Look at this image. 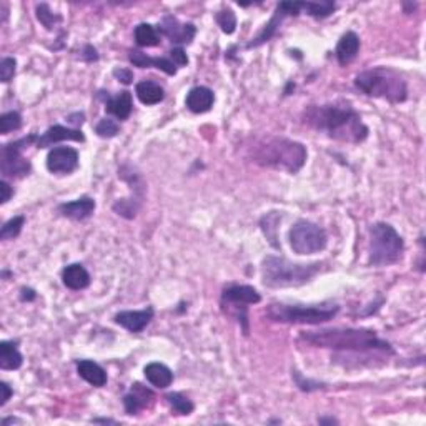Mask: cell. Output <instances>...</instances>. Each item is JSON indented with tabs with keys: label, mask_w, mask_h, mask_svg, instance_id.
I'll use <instances>...</instances> for the list:
<instances>
[{
	"label": "cell",
	"mask_w": 426,
	"mask_h": 426,
	"mask_svg": "<svg viewBox=\"0 0 426 426\" xmlns=\"http://www.w3.org/2000/svg\"><path fill=\"white\" fill-rule=\"evenodd\" d=\"M300 341L315 348H327L347 355L390 357L395 350L386 340L379 338L375 330L368 328H325L318 331H302Z\"/></svg>",
	"instance_id": "6da1fadb"
},
{
	"label": "cell",
	"mask_w": 426,
	"mask_h": 426,
	"mask_svg": "<svg viewBox=\"0 0 426 426\" xmlns=\"http://www.w3.org/2000/svg\"><path fill=\"white\" fill-rule=\"evenodd\" d=\"M303 122L333 140L355 143V145L365 142L370 133V129L363 124L361 115L352 105H310L303 112Z\"/></svg>",
	"instance_id": "7a4b0ae2"
},
{
	"label": "cell",
	"mask_w": 426,
	"mask_h": 426,
	"mask_svg": "<svg viewBox=\"0 0 426 426\" xmlns=\"http://www.w3.org/2000/svg\"><path fill=\"white\" fill-rule=\"evenodd\" d=\"M250 157L260 167L295 175L305 167L308 151L303 143L285 137H267L252 147Z\"/></svg>",
	"instance_id": "3957f363"
},
{
	"label": "cell",
	"mask_w": 426,
	"mask_h": 426,
	"mask_svg": "<svg viewBox=\"0 0 426 426\" xmlns=\"http://www.w3.org/2000/svg\"><path fill=\"white\" fill-rule=\"evenodd\" d=\"M322 270V263H295L285 256L268 255L261 261V281L268 288H292L311 281Z\"/></svg>",
	"instance_id": "277c9868"
},
{
	"label": "cell",
	"mask_w": 426,
	"mask_h": 426,
	"mask_svg": "<svg viewBox=\"0 0 426 426\" xmlns=\"http://www.w3.org/2000/svg\"><path fill=\"white\" fill-rule=\"evenodd\" d=\"M355 87L361 94L373 99H383L398 105L408 99V85L398 72L388 67H375L355 77Z\"/></svg>",
	"instance_id": "5b68a950"
},
{
	"label": "cell",
	"mask_w": 426,
	"mask_h": 426,
	"mask_svg": "<svg viewBox=\"0 0 426 426\" xmlns=\"http://www.w3.org/2000/svg\"><path fill=\"white\" fill-rule=\"evenodd\" d=\"M404 242L390 223L378 222L370 227L368 263L371 267H391L403 259Z\"/></svg>",
	"instance_id": "8992f818"
},
{
	"label": "cell",
	"mask_w": 426,
	"mask_h": 426,
	"mask_svg": "<svg viewBox=\"0 0 426 426\" xmlns=\"http://www.w3.org/2000/svg\"><path fill=\"white\" fill-rule=\"evenodd\" d=\"M340 306L328 305H286V303H272L267 306V318L277 323L292 325H322L330 322L338 315Z\"/></svg>",
	"instance_id": "52a82bcc"
},
{
	"label": "cell",
	"mask_w": 426,
	"mask_h": 426,
	"mask_svg": "<svg viewBox=\"0 0 426 426\" xmlns=\"http://www.w3.org/2000/svg\"><path fill=\"white\" fill-rule=\"evenodd\" d=\"M261 302V295L250 285H229L223 288L220 305L225 313L235 316V320L242 325L245 335L250 333L248 323V305H256Z\"/></svg>",
	"instance_id": "ba28073f"
},
{
	"label": "cell",
	"mask_w": 426,
	"mask_h": 426,
	"mask_svg": "<svg viewBox=\"0 0 426 426\" xmlns=\"http://www.w3.org/2000/svg\"><path fill=\"white\" fill-rule=\"evenodd\" d=\"M37 138L39 137L35 133H31L19 140L3 143L0 149V172L3 179H24L31 175L32 163L31 160L24 157L22 151L32 143H37Z\"/></svg>",
	"instance_id": "9c48e42d"
},
{
	"label": "cell",
	"mask_w": 426,
	"mask_h": 426,
	"mask_svg": "<svg viewBox=\"0 0 426 426\" xmlns=\"http://www.w3.org/2000/svg\"><path fill=\"white\" fill-rule=\"evenodd\" d=\"M292 250L297 255H313L327 248L328 235L325 229L310 220H298L288 231Z\"/></svg>",
	"instance_id": "30bf717a"
},
{
	"label": "cell",
	"mask_w": 426,
	"mask_h": 426,
	"mask_svg": "<svg viewBox=\"0 0 426 426\" xmlns=\"http://www.w3.org/2000/svg\"><path fill=\"white\" fill-rule=\"evenodd\" d=\"M302 14V2H280L273 12V17L270 19V22L265 25L263 31H261L255 39H252V42H248L247 49H255L260 47V45L267 44L268 40H272V37L275 35L278 27H280L281 22H284L285 17H297Z\"/></svg>",
	"instance_id": "8fae6325"
},
{
	"label": "cell",
	"mask_w": 426,
	"mask_h": 426,
	"mask_svg": "<svg viewBox=\"0 0 426 426\" xmlns=\"http://www.w3.org/2000/svg\"><path fill=\"white\" fill-rule=\"evenodd\" d=\"M80 155L72 147H56L47 155V170L56 175H70L79 168Z\"/></svg>",
	"instance_id": "7c38bea8"
},
{
	"label": "cell",
	"mask_w": 426,
	"mask_h": 426,
	"mask_svg": "<svg viewBox=\"0 0 426 426\" xmlns=\"http://www.w3.org/2000/svg\"><path fill=\"white\" fill-rule=\"evenodd\" d=\"M158 32L163 33L172 44H177L180 47V45L192 44L197 35V27L190 22H180L175 15L168 14L163 17L162 22L158 24Z\"/></svg>",
	"instance_id": "4fadbf2b"
},
{
	"label": "cell",
	"mask_w": 426,
	"mask_h": 426,
	"mask_svg": "<svg viewBox=\"0 0 426 426\" xmlns=\"http://www.w3.org/2000/svg\"><path fill=\"white\" fill-rule=\"evenodd\" d=\"M155 316V310L151 306L143 308V310H126L119 311L113 316V322L120 325L122 328L129 330L130 333H140L149 327Z\"/></svg>",
	"instance_id": "5bb4252c"
},
{
	"label": "cell",
	"mask_w": 426,
	"mask_h": 426,
	"mask_svg": "<svg viewBox=\"0 0 426 426\" xmlns=\"http://www.w3.org/2000/svg\"><path fill=\"white\" fill-rule=\"evenodd\" d=\"M124 408L129 416L138 415V413L150 408L155 402V393L150 388L143 386L142 383H133L130 391L124 396Z\"/></svg>",
	"instance_id": "9a60e30c"
},
{
	"label": "cell",
	"mask_w": 426,
	"mask_h": 426,
	"mask_svg": "<svg viewBox=\"0 0 426 426\" xmlns=\"http://www.w3.org/2000/svg\"><path fill=\"white\" fill-rule=\"evenodd\" d=\"M85 142V135L80 129H70V126L63 125H52L47 129V132L42 133L37 138L35 147L37 149H47V147L56 145L58 142Z\"/></svg>",
	"instance_id": "2e32d148"
},
{
	"label": "cell",
	"mask_w": 426,
	"mask_h": 426,
	"mask_svg": "<svg viewBox=\"0 0 426 426\" xmlns=\"http://www.w3.org/2000/svg\"><path fill=\"white\" fill-rule=\"evenodd\" d=\"M99 99H102L105 102V110L107 113H110V115L115 117L117 120H126L130 115H132L133 110V99L132 94H130L129 90L120 92V94H117L115 97L108 95V92H99L97 94Z\"/></svg>",
	"instance_id": "e0dca14e"
},
{
	"label": "cell",
	"mask_w": 426,
	"mask_h": 426,
	"mask_svg": "<svg viewBox=\"0 0 426 426\" xmlns=\"http://www.w3.org/2000/svg\"><path fill=\"white\" fill-rule=\"evenodd\" d=\"M58 213L62 217L70 218V220L82 222L87 220L88 217H92L95 212V200L92 197H80L74 202H65L57 206Z\"/></svg>",
	"instance_id": "ac0fdd59"
},
{
	"label": "cell",
	"mask_w": 426,
	"mask_h": 426,
	"mask_svg": "<svg viewBox=\"0 0 426 426\" xmlns=\"http://www.w3.org/2000/svg\"><path fill=\"white\" fill-rule=\"evenodd\" d=\"M129 60L130 63H133L135 67L138 69H158L162 72H165L167 75H177V70L179 67L175 65L170 58L167 57H149L147 54H143L142 50H130L129 52Z\"/></svg>",
	"instance_id": "d6986e66"
},
{
	"label": "cell",
	"mask_w": 426,
	"mask_h": 426,
	"mask_svg": "<svg viewBox=\"0 0 426 426\" xmlns=\"http://www.w3.org/2000/svg\"><path fill=\"white\" fill-rule=\"evenodd\" d=\"M215 104V94L212 88L198 85L190 88V92L187 94V99H185V105L192 113H205L212 110Z\"/></svg>",
	"instance_id": "ffe728a7"
},
{
	"label": "cell",
	"mask_w": 426,
	"mask_h": 426,
	"mask_svg": "<svg viewBox=\"0 0 426 426\" xmlns=\"http://www.w3.org/2000/svg\"><path fill=\"white\" fill-rule=\"evenodd\" d=\"M360 45H361L360 37H358L355 32L350 31L341 35V39L338 40V45H336L335 50L336 60H338L341 67H347L348 63L355 60L358 52H360Z\"/></svg>",
	"instance_id": "44dd1931"
},
{
	"label": "cell",
	"mask_w": 426,
	"mask_h": 426,
	"mask_svg": "<svg viewBox=\"0 0 426 426\" xmlns=\"http://www.w3.org/2000/svg\"><path fill=\"white\" fill-rule=\"evenodd\" d=\"M62 281L67 288L80 292V290H85L90 285L92 278L82 263H70L62 270Z\"/></svg>",
	"instance_id": "7402d4cb"
},
{
	"label": "cell",
	"mask_w": 426,
	"mask_h": 426,
	"mask_svg": "<svg viewBox=\"0 0 426 426\" xmlns=\"http://www.w3.org/2000/svg\"><path fill=\"white\" fill-rule=\"evenodd\" d=\"M77 373L82 379H85L88 385L95 388H104L107 385L108 377L107 371L102 366L92 360H79L77 361Z\"/></svg>",
	"instance_id": "603a6c76"
},
{
	"label": "cell",
	"mask_w": 426,
	"mask_h": 426,
	"mask_svg": "<svg viewBox=\"0 0 426 426\" xmlns=\"http://www.w3.org/2000/svg\"><path fill=\"white\" fill-rule=\"evenodd\" d=\"M143 375H145L147 382L151 386L158 388V390H165L174 383V371L168 368L167 365L158 363V361H151L143 368Z\"/></svg>",
	"instance_id": "cb8c5ba5"
},
{
	"label": "cell",
	"mask_w": 426,
	"mask_h": 426,
	"mask_svg": "<svg viewBox=\"0 0 426 426\" xmlns=\"http://www.w3.org/2000/svg\"><path fill=\"white\" fill-rule=\"evenodd\" d=\"M24 365L22 353L17 348V341H0V368L6 371L19 370Z\"/></svg>",
	"instance_id": "d4e9b609"
},
{
	"label": "cell",
	"mask_w": 426,
	"mask_h": 426,
	"mask_svg": "<svg viewBox=\"0 0 426 426\" xmlns=\"http://www.w3.org/2000/svg\"><path fill=\"white\" fill-rule=\"evenodd\" d=\"M135 94L137 99L140 100L143 105H157L165 99V90L162 85L157 82H151V80H142L135 87Z\"/></svg>",
	"instance_id": "484cf974"
},
{
	"label": "cell",
	"mask_w": 426,
	"mask_h": 426,
	"mask_svg": "<svg viewBox=\"0 0 426 426\" xmlns=\"http://www.w3.org/2000/svg\"><path fill=\"white\" fill-rule=\"evenodd\" d=\"M133 35L138 47H157L160 44L158 28H155L151 24H138L135 27Z\"/></svg>",
	"instance_id": "4316f807"
},
{
	"label": "cell",
	"mask_w": 426,
	"mask_h": 426,
	"mask_svg": "<svg viewBox=\"0 0 426 426\" xmlns=\"http://www.w3.org/2000/svg\"><path fill=\"white\" fill-rule=\"evenodd\" d=\"M281 222V213L278 212H270L260 218V229L263 231V235L267 237L270 245L275 248H280L278 243V223Z\"/></svg>",
	"instance_id": "83f0119b"
},
{
	"label": "cell",
	"mask_w": 426,
	"mask_h": 426,
	"mask_svg": "<svg viewBox=\"0 0 426 426\" xmlns=\"http://www.w3.org/2000/svg\"><path fill=\"white\" fill-rule=\"evenodd\" d=\"M143 198L137 195H130L129 198H120L113 204V212H115L119 217H124L126 220H132V218L137 217L138 210H140Z\"/></svg>",
	"instance_id": "f1b7e54d"
},
{
	"label": "cell",
	"mask_w": 426,
	"mask_h": 426,
	"mask_svg": "<svg viewBox=\"0 0 426 426\" xmlns=\"http://www.w3.org/2000/svg\"><path fill=\"white\" fill-rule=\"evenodd\" d=\"M336 3L331 0H323V2H302L303 14L315 17V19H325L335 12Z\"/></svg>",
	"instance_id": "f546056e"
},
{
	"label": "cell",
	"mask_w": 426,
	"mask_h": 426,
	"mask_svg": "<svg viewBox=\"0 0 426 426\" xmlns=\"http://www.w3.org/2000/svg\"><path fill=\"white\" fill-rule=\"evenodd\" d=\"M167 403L170 404V408L174 410L177 415L188 416L192 415L193 410H195V404H193L192 400L188 396H185L183 393H179V391H174V393H168L165 396Z\"/></svg>",
	"instance_id": "4dcf8cb0"
},
{
	"label": "cell",
	"mask_w": 426,
	"mask_h": 426,
	"mask_svg": "<svg viewBox=\"0 0 426 426\" xmlns=\"http://www.w3.org/2000/svg\"><path fill=\"white\" fill-rule=\"evenodd\" d=\"M35 15H37V20H39V22L44 25L45 28H47V31H54L58 24H62V15L54 14L49 3H37Z\"/></svg>",
	"instance_id": "1f68e13d"
},
{
	"label": "cell",
	"mask_w": 426,
	"mask_h": 426,
	"mask_svg": "<svg viewBox=\"0 0 426 426\" xmlns=\"http://www.w3.org/2000/svg\"><path fill=\"white\" fill-rule=\"evenodd\" d=\"M25 225V217L24 215H19V217L10 218L2 225V230H0V240H14L20 235Z\"/></svg>",
	"instance_id": "d6a6232c"
},
{
	"label": "cell",
	"mask_w": 426,
	"mask_h": 426,
	"mask_svg": "<svg viewBox=\"0 0 426 426\" xmlns=\"http://www.w3.org/2000/svg\"><path fill=\"white\" fill-rule=\"evenodd\" d=\"M215 20H217L222 32L227 33V35H231V33L237 31V15L234 14L231 8H222V10L215 15Z\"/></svg>",
	"instance_id": "836d02e7"
},
{
	"label": "cell",
	"mask_w": 426,
	"mask_h": 426,
	"mask_svg": "<svg viewBox=\"0 0 426 426\" xmlns=\"http://www.w3.org/2000/svg\"><path fill=\"white\" fill-rule=\"evenodd\" d=\"M20 126H22V115L19 112L12 110L2 113V117H0V133L7 135L15 132Z\"/></svg>",
	"instance_id": "e575fe53"
},
{
	"label": "cell",
	"mask_w": 426,
	"mask_h": 426,
	"mask_svg": "<svg viewBox=\"0 0 426 426\" xmlns=\"http://www.w3.org/2000/svg\"><path fill=\"white\" fill-rule=\"evenodd\" d=\"M120 132L119 122L113 119H102L95 125V133L100 138H113Z\"/></svg>",
	"instance_id": "d590c367"
},
{
	"label": "cell",
	"mask_w": 426,
	"mask_h": 426,
	"mask_svg": "<svg viewBox=\"0 0 426 426\" xmlns=\"http://www.w3.org/2000/svg\"><path fill=\"white\" fill-rule=\"evenodd\" d=\"M292 377L295 379V383H297V386L300 388L302 391H306V393H310V391H315V390H320V388H325V383L313 382V379L305 378L303 375H300V371H297V370L292 371Z\"/></svg>",
	"instance_id": "8d00e7d4"
},
{
	"label": "cell",
	"mask_w": 426,
	"mask_h": 426,
	"mask_svg": "<svg viewBox=\"0 0 426 426\" xmlns=\"http://www.w3.org/2000/svg\"><path fill=\"white\" fill-rule=\"evenodd\" d=\"M17 72V60L14 57H3L2 62H0V80L3 83H8L12 79H14Z\"/></svg>",
	"instance_id": "74e56055"
},
{
	"label": "cell",
	"mask_w": 426,
	"mask_h": 426,
	"mask_svg": "<svg viewBox=\"0 0 426 426\" xmlns=\"http://www.w3.org/2000/svg\"><path fill=\"white\" fill-rule=\"evenodd\" d=\"M168 58L175 63L177 67H185L188 65V57L185 54V50L182 47H174L168 52Z\"/></svg>",
	"instance_id": "f35d334b"
},
{
	"label": "cell",
	"mask_w": 426,
	"mask_h": 426,
	"mask_svg": "<svg viewBox=\"0 0 426 426\" xmlns=\"http://www.w3.org/2000/svg\"><path fill=\"white\" fill-rule=\"evenodd\" d=\"M113 77L124 85H130L133 82V72L130 69H124V67H117V69H113Z\"/></svg>",
	"instance_id": "ab89813d"
},
{
	"label": "cell",
	"mask_w": 426,
	"mask_h": 426,
	"mask_svg": "<svg viewBox=\"0 0 426 426\" xmlns=\"http://www.w3.org/2000/svg\"><path fill=\"white\" fill-rule=\"evenodd\" d=\"M0 192H2V197H0V204L6 205L12 197H14V188L10 187V183H7L6 180L0 182Z\"/></svg>",
	"instance_id": "60d3db41"
},
{
	"label": "cell",
	"mask_w": 426,
	"mask_h": 426,
	"mask_svg": "<svg viewBox=\"0 0 426 426\" xmlns=\"http://www.w3.org/2000/svg\"><path fill=\"white\" fill-rule=\"evenodd\" d=\"M82 58L88 63L97 62L99 60V52H97V49L94 47V45H85L82 50Z\"/></svg>",
	"instance_id": "b9f144b4"
},
{
	"label": "cell",
	"mask_w": 426,
	"mask_h": 426,
	"mask_svg": "<svg viewBox=\"0 0 426 426\" xmlns=\"http://www.w3.org/2000/svg\"><path fill=\"white\" fill-rule=\"evenodd\" d=\"M0 390H2V398H0V407H6V403L10 400V396L14 395V390H12L10 385L6 382H0Z\"/></svg>",
	"instance_id": "7bdbcfd3"
},
{
	"label": "cell",
	"mask_w": 426,
	"mask_h": 426,
	"mask_svg": "<svg viewBox=\"0 0 426 426\" xmlns=\"http://www.w3.org/2000/svg\"><path fill=\"white\" fill-rule=\"evenodd\" d=\"M37 298L35 290L27 288V286H24L22 290H20V300L22 302H33Z\"/></svg>",
	"instance_id": "ee69618b"
},
{
	"label": "cell",
	"mask_w": 426,
	"mask_h": 426,
	"mask_svg": "<svg viewBox=\"0 0 426 426\" xmlns=\"http://www.w3.org/2000/svg\"><path fill=\"white\" fill-rule=\"evenodd\" d=\"M69 122L74 125H82L83 122H85V113L83 112H77V113H72V115H69Z\"/></svg>",
	"instance_id": "f6af8a7d"
},
{
	"label": "cell",
	"mask_w": 426,
	"mask_h": 426,
	"mask_svg": "<svg viewBox=\"0 0 426 426\" xmlns=\"http://www.w3.org/2000/svg\"><path fill=\"white\" fill-rule=\"evenodd\" d=\"M318 423L320 425H338L340 421L336 418H333V416H320Z\"/></svg>",
	"instance_id": "bcb514c9"
},
{
	"label": "cell",
	"mask_w": 426,
	"mask_h": 426,
	"mask_svg": "<svg viewBox=\"0 0 426 426\" xmlns=\"http://www.w3.org/2000/svg\"><path fill=\"white\" fill-rule=\"evenodd\" d=\"M92 423H100V425H119V421L110 420V418H92Z\"/></svg>",
	"instance_id": "7dc6e473"
},
{
	"label": "cell",
	"mask_w": 426,
	"mask_h": 426,
	"mask_svg": "<svg viewBox=\"0 0 426 426\" xmlns=\"http://www.w3.org/2000/svg\"><path fill=\"white\" fill-rule=\"evenodd\" d=\"M10 423H22V421H20L19 418H6V420H2V426H8Z\"/></svg>",
	"instance_id": "c3c4849f"
}]
</instances>
